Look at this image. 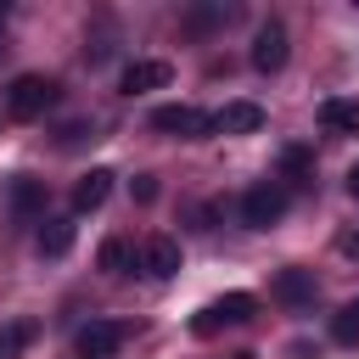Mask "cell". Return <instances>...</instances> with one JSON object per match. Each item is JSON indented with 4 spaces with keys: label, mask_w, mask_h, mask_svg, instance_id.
<instances>
[{
    "label": "cell",
    "mask_w": 359,
    "mask_h": 359,
    "mask_svg": "<svg viewBox=\"0 0 359 359\" xmlns=\"http://www.w3.org/2000/svg\"><path fill=\"white\" fill-rule=\"evenodd\" d=\"M258 314V297L252 292H224V297H213V303H202L196 314H191V331L196 337H213V331H224V325H247Z\"/></svg>",
    "instance_id": "1"
},
{
    "label": "cell",
    "mask_w": 359,
    "mask_h": 359,
    "mask_svg": "<svg viewBox=\"0 0 359 359\" xmlns=\"http://www.w3.org/2000/svg\"><path fill=\"white\" fill-rule=\"evenodd\" d=\"M56 101V79H45V73H17L11 79V90H6V112L17 118V123H34V118H45V107Z\"/></svg>",
    "instance_id": "2"
},
{
    "label": "cell",
    "mask_w": 359,
    "mask_h": 359,
    "mask_svg": "<svg viewBox=\"0 0 359 359\" xmlns=\"http://www.w3.org/2000/svg\"><path fill=\"white\" fill-rule=\"evenodd\" d=\"M151 129L180 135V140H202V135H213V112H202V107H191V101H168V107L151 112Z\"/></svg>",
    "instance_id": "3"
},
{
    "label": "cell",
    "mask_w": 359,
    "mask_h": 359,
    "mask_svg": "<svg viewBox=\"0 0 359 359\" xmlns=\"http://www.w3.org/2000/svg\"><path fill=\"white\" fill-rule=\"evenodd\" d=\"M286 219V191L275 185V180H258L247 196H241V224L247 230H269V224H280Z\"/></svg>",
    "instance_id": "4"
},
{
    "label": "cell",
    "mask_w": 359,
    "mask_h": 359,
    "mask_svg": "<svg viewBox=\"0 0 359 359\" xmlns=\"http://www.w3.org/2000/svg\"><path fill=\"white\" fill-rule=\"evenodd\" d=\"M123 342H129V325H123V320H90V325H79V337H73L79 359H112Z\"/></svg>",
    "instance_id": "5"
},
{
    "label": "cell",
    "mask_w": 359,
    "mask_h": 359,
    "mask_svg": "<svg viewBox=\"0 0 359 359\" xmlns=\"http://www.w3.org/2000/svg\"><path fill=\"white\" fill-rule=\"evenodd\" d=\"M140 269L151 280H174L180 275V241L174 236H146L140 241Z\"/></svg>",
    "instance_id": "6"
},
{
    "label": "cell",
    "mask_w": 359,
    "mask_h": 359,
    "mask_svg": "<svg viewBox=\"0 0 359 359\" xmlns=\"http://www.w3.org/2000/svg\"><path fill=\"white\" fill-rule=\"evenodd\" d=\"M252 67H258V73H280V67H286V28H280V22H264V28L252 34Z\"/></svg>",
    "instance_id": "7"
},
{
    "label": "cell",
    "mask_w": 359,
    "mask_h": 359,
    "mask_svg": "<svg viewBox=\"0 0 359 359\" xmlns=\"http://www.w3.org/2000/svg\"><path fill=\"white\" fill-rule=\"evenodd\" d=\"M213 129L219 135H252V129H264V107L258 101H224L213 112Z\"/></svg>",
    "instance_id": "8"
},
{
    "label": "cell",
    "mask_w": 359,
    "mask_h": 359,
    "mask_svg": "<svg viewBox=\"0 0 359 359\" xmlns=\"http://www.w3.org/2000/svg\"><path fill=\"white\" fill-rule=\"evenodd\" d=\"M168 79H174V67H168V62L140 56V62H129V67H123V79H118V84H123L129 95H140V90H163Z\"/></svg>",
    "instance_id": "9"
},
{
    "label": "cell",
    "mask_w": 359,
    "mask_h": 359,
    "mask_svg": "<svg viewBox=\"0 0 359 359\" xmlns=\"http://www.w3.org/2000/svg\"><path fill=\"white\" fill-rule=\"evenodd\" d=\"M112 180H118L112 168H90V174L73 185V213H95V208L112 196Z\"/></svg>",
    "instance_id": "10"
},
{
    "label": "cell",
    "mask_w": 359,
    "mask_h": 359,
    "mask_svg": "<svg viewBox=\"0 0 359 359\" xmlns=\"http://www.w3.org/2000/svg\"><path fill=\"white\" fill-rule=\"evenodd\" d=\"M6 202H11V219H34V213L45 208V180L17 174V180H11V191H6Z\"/></svg>",
    "instance_id": "11"
},
{
    "label": "cell",
    "mask_w": 359,
    "mask_h": 359,
    "mask_svg": "<svg viewBox=\"0 0 359 359\" xmlns=\"http://www.w3.org/2000/svg\"><path fill=\"white\" fill-rule=\"evenodd\" d=\"M320 123H325L331 135H359V101L325 95V101H320Z\"/></svg>",
    "instance_id": "12"
},
{
    "label": "cell",
    "mask_w": 359,
    "mask_h": 359,
    "mask_svg": "<svg viewBox=\"0 0 359 359\" xmlns=\"http://www.w3.org/2000/svg\"><path fill=\"white\" fill-rule=\"evenodd\" d=\"M275 297L292 303V309L314 303V275H309V269H280V275H275Z\"/></svg>",
    "instance_id": "13"
},
{
    "label": "cell",
    "mask_w": 359,
    "mask_h": 359,
    "mask_svg": "<svg viewBox=\"0 0 359 359\" xmlns=\"http://www.w3.org/2000/svg\"><path fill=\"white\" fill-rule=\"evenodd\" d=\"M39 252H45V258L73 252V219H45V224H39Z\"/></svg>",
    "instance_id": "14"
},
{
    "label": "cell",
    "mask_w": 359,
    "mask_h": 359,
    "mask_svg": "<svg viewBox=\"0 0 359 359\" xmlns=\"http://www.w3.org/2000/svg\"><path fill=\"white\" fill-rule=\"evenodd\" d=\"M135 258H140V252H135V247H129L123 236L101 241V269H107V275H129V264H135Z\"/></svg>",
    "instance_id": "15"
},
{
    "label": "cell",
    "mask_w": 359,
    "mask_h": 359,
    "mask_svg": "<svg viewBox=\"0 0 359 359\" xmlns=\"http://www.w3.org/2000/svg\"><path fill=\"white\" fill-rule=\"evenodd\" d=\"M28 342H34V320H11V325H0V359H17Z\"/></svg>",
    "instance_id": "16"
},
{
    "label": "cell",
    "mask_w": 359,
    "mask_h": 359,
    "mask_svg": "<svg viewBox=\"0 0 359 359\" xmlns=\"http://www.w3.org/2000/svg\"><path fill=\"white\" fill-rule=\"evenodd\" d=\"M331 337H337V342H359V303H348V309L331 320Z\"/></svg>",
    "instance_id": "17"
},
{
    "label": "cell",
    "mask_w": 359,
    "mask_h": 359,
    "mask_svg": "<svg viewBox=\"0 0 359 359\" xmlns=\"http://www.w3.org/2000/svg\"><path fill=\"white\" fill-rule=\"evenodd\" d=\"M337 252H342V258H359V230H353V224L337 230Z\"/></svg>",
    "instance_id": "18"
},
{
    "label": "cell",
    "mask_w": 359,
    "mask_h": 359,
    "mask_svg": "<svg viewBox=\"0 0 359 359\" xmlns=\"http://www.w3.org/2000/svg\"><path fill=\"white\" fill-rule=\"evenodd\" d=\"M280 163H286L292 174H303V168H309V151H303V146H286V157H280Z\"/></svg>",
    "instance_id": "19"
},
{
    "label": "cell",
    "mask_w": 359,
    "mask_h": 359,
    "mask_svg": "<svg viewBox=\"0 0 359 359\" xmlns=\"http://www.w3.org/2000/svg\"><path fill=\"white\" fill-rule=\"evenodd\" d=\"M157 196V180L151 174H135V202H151Z\"/></svg>",
    "instance_id": "20"
},
{
    "label": "cell",
    "mask_w": 359,
    "mask_h": 359,
    "mask_svg": "<svg viewBox=\"0 0 359 359\" xmlns=\"http://www.w3.org/2000/svg\"><path fill=\"white\" fill-rule=\"evenodd\" d=\"M348 196H353V202H359V163H353V168H348Z\"/></svg>",
    "instance_id": "21"
}]
</instances>
